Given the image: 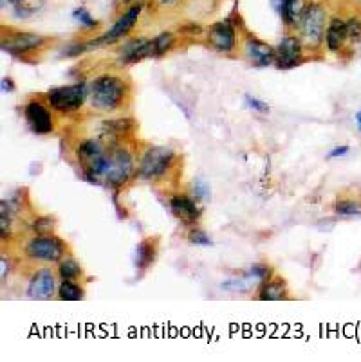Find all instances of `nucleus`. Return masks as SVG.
<instances>
[{"mask_svg":"<svg viewBox=\"0 0 361 362\" xmlns=\"http://www.w3.org/2000/svg\"><path fill=\"white\" fill-rule=\"evenodd\" d=\"M127 94V82L116 74H102V76L94 77L89 87L90 105L99 112H116L118 108H121Z\"/></svg>","mask_w":361,"mask_h":362,"instance_id":"nucleus-1","label":"nucleus"},{"mask_svg":"<svg viewBox=\"0 0 361 362\" xmlns=\"http://www.w3.org/2000/svg\"><path fill=\"white\" fill-rule=\"evenodd\" d=\"M76 157H78V163L82 164L85 179L90 182H98L99 177L103 179V175H105L109 159H111V151L103 146L102 141H98V139H85L76 148Z\"/></svg>","mask_w":361,"mask_h":362,"instance_id":"nucleus-2","label":"nucleus"},{"mask_svg":"<svg viewBox=\"0 0 361 362\" xmlns=\"http://www.w3.org/2000/svg\"><path fill=\"white\" fill-rule=\"evenodd\" d=\"M87 96H89V90H87L85 83L54 87L45 94L51 108L56 110V112H62V114H71V112H76V110L82 108Z\"/></svg>","mask_w":361,"mask_h":362,"instance_id":"nucleus-3","label":"nucleus"},{"mask_svg":"<svg viewBox=\"0 0 361 362\" xmlns=\"http://www.w3.org/2000/svg\"><path fill=\"white\" fill-rule=\"evenodd\" d=\"M141 11H143V4H141V2H137V4H132L130 8H128L127 11H125L123 15H121V17L114 22V25L109 29L107 33L102 35V37H98L96 40H90V42H85V44H83V49H85V53L87 51L98 49V47H102V45L114 44V42H118L119 38H123L125 35H127L135 24H137V18L141 17Z\"/></svg>","mask_w":361,"mask_h":362,"instance_id":"nucleus-4","label":"nucleus"},{"mask_svg":"<svg viewBox=\"0 0 361 362\" xmlns=\"http://www.w3.org/2000/svg\"><path fill=\"white\" fill-rule=\"evenodd\" d=\"M176 155L170 148H148L140 161L137 175L145 180H157L166 175Z\"/></svg>","mask_w":361,"mask_h":362,"instance_id":"nucleus-5","label":"nucleus"},{"mask_svg":"<svg viewBox=\"0 0 361 362\" xmlns=\"http://www.w3.org/2000/svg\"><path fill=\"white\" fill-rule=\"evenodd\" d=\"M24 253L29 260L56 263V261L62 260L63 253H66V244L56 236L38 235L25 244Z\"/></svg>","mask_w":361,"mask_h":362,"instance_id":"nucleus-6","label":"nucleus"},{"mask_svg":"<svg viewBox=\"0 0 361 362\" xmlns=\"http://www.w3.org/2000/svg\"><path fill=\"white\" fill-rule=\"evenodd\" d=\"M325 20H327V13L320 4L305 6L298 22L300 35L305 44L311 47L322 44V40L325 38Z\"/></svg>","mask_w":361,"mask_h":362,"instance_id":"nucleus-7","label":"nucleus"},{"mask_svg":"<svg viewBox=\"0 0 361 362\" xmlns=\"http://www.w3.org/2000/svg\"><path fill=\"white\" fill-rule=\"evenodd\" d=\"M134 173V161L132 155L123 148H116L111 151V159H109V166L105 170V184L111 187L123 186Z\"/></svg>","mask_w":361,"mask_h":362,"instance_id":"nucleus-8","label":"nucleus"},{"mask_svg":"<svg viewBox=\"0 0 361 362\" xmlns=\"http://www.w3.org/2000/svg\"><path fill=\"white\" fill-rule=\"evenodd\" d=\"M275 61L280 69H293L296 65H302L304 61L302 40L296 37L282 38L275 49Z\"/></svg>","mask_w":361,"mask_h":362,"instance_id":"nucleus-9","label":"nucleus"},{"mask_svg":"<svg viewBox=\"0 0 361 362\" xmlns=\"http://www.w3.org/2000/svg\"><path fill=\"white\" fill-rule=\"evenodd\" d=\"M56 292V280L51 269H38L29 277L27 283V296L37 301L51 299Z\"/></svg>","mask_w":361,"mask_h":362,"instance_id":"nucleus-10","label":"nucleus"},{"mask_svg":"<svg viewBox=\"0 0 361 362\" xmlns=\"http://www.w3.org/2000/svg\"><path fill=\"white\" fill-rule=\"evenodd\" d=\"M24 114L29 128L37 135H45L53 132V118H51L49 110L45 108L44 103L37 101V99L29 101L24 108Z\"/></svg>","mask_w":361,"mask_h":362,"instance_id":"nucleus-11","label":"nucleus"},{"mask_svg":"<svg viewBox=\"0 0 361 362\" xmlns=\"http://www.w3.org/2000/svg\"><path fill=\"white\" fill-rule=\"evenodd\" d=\"M209 44L214 45L219 53H231L235 49L237 38H235V29L230 20H221L209 25L208 29Z\"/></svg>","mask_w":361,"mask_h":362,"instance_id":"nucleus-12","label":"nucleus"},{"mask_svg":"<svg viewBox=\"0 0 361 362\" xmlns=\"http://www.w3.org/2000/svg\"><path fill=\"white\" fill-rule=\"evenodd\" d=\"M154 56V44L147 38H134L119 49V65H132L145 58Z\"/></svg>","mask_w":361,"mask_h":362,"instance_id":"nucleus-13","label":"nucleus"},{"mask_svg":"<svg viewBox=\"0 0 361 362\" xmlns=\"http://www.w3.org/2000/svg\"><path fill=\"white\" fill-rule=\"evenodd\" d=\"M45 44V38L37 33H15L2 40V49L13 54H25Z\"/></svg>","mask_w":361,"mask_h":362,"instance_id":"nucleus-14","label":"nucleus"},{"mask_svg":"<svg viewBox=\"0 0 361 362\" xmlns=\"http://www.w3.org/2000/svg\"><path fill=\"white\" fill-rule=\"evenodd\" d=\"M170 209L176 215V218H179L186 225L195 224L199 216H201V209H199L197 204L193 202L190 196L185 195L172 196V200H170Z\"/></svg>","mask_w":361,"mask_h":362,"instance_id":"nucleus-15","label":"nucleus"},{"mask_svg":"<svg viewBox=\"0 0 361 362\" xmlns=\"http://www.w3.org/2000/svg\"><path fill=\"white\" fill-rule=\"evenodd\" d=\"M246 54L250 56V60L253 61L255 65L259 67H267L275 61V49L271 47L269 44L262 40H257V38H247L246 45Z\"/></svg>","mask_w":361,"mask_h":362,"instance_id":"nucleus-16","label":"nucleus"},{"mask_svg":"<svg viewBox=\"0 0 361 362\" xmlns=\"http://www.w3.org/2000/svg\"><path fill=\"white\" fill-rule=\"evenodd\" d=\"M345 40H349L347 37V22L343 18H331L329 20L327 29H325V45L331 53H336L343 47Z\"/></svg>","mask_w":361,"mask_h":362,"instance_id":"nucleus-17","label":"nucleus"},{"mask_svg":"<svg viewBox=\"0 0 361 362\" xmlns=\"http://www.w3.org/2000/svg\"><path fill=\"white\" fill-rule=\"evenodd\" d=\"M276 8H279L283 24L296 25L300 22L302 13H304L305 4H304V0H288V2L276 4Z\"/></svg>","mask_w":361,"mask_h":362,"instance_id":"nucleus-18","label":"nucleus"},{"mask_svg":"<svg viewBox=\"0 0 361 362\" xmlns=\"http://www.w3.org/2000/svg\"><path fill=\"white\" fill-rule=\"evenodd\" d=\"M156 260V242L143 240L137 244L134 253V265L137 269H147Z\"/></svg>","mask_w":361,"mask_h":362,"instance_id":"nucleus-19","label":"nucleus"},{"mask_svg":"<svg viewBox=\"0 0 361 362\" xmlns=\"http://www.w3.org/2000/svg\"><path fill=\"white\" fill-rule=\"evenodd\" d=\"M288 297V289L282 280L276 281H264L262 289L259 292L260 301H280Z\"/></svg>","mask_w":361,"mask_h":362,"instance_id":"nucleus-20","label":"nucleus"},{"mask_svg":"<svg viewBox=\"0 0 361 362\" xmlns=\"http://www.w3.org/2000/svg\"><path fill=\"white\" fill-rule=\"evenodd\" d=\"M132 130H134L132 119H107L102 125L103 135H109V137H123Z\"/></svg>","mask_w":361,"mask_h":362,"instance_id":"nucleus-21","label":"nucleus"},{"mask_svg":"<svg viewBox=\"0 0 361 362\" xmlns=\"http://www.w3.org/2000/svg\"><path fill=\"white\" fill-rule=\"evenodd\" d=\"M58 297L62 301H80V299H83V289L74 281L62 280V283L58 287Z\"/></svg>","mask_w":361,"mask_h":362,"instance_id":"nucleus-22","label":"nucleus"},{"mask_svg":"<svg viewBox=\"0 0 361 362\" xmlns=\"http://www.w3.org/2000/svg\"><path fill=\"white\" fill-rule=\"evenodd\" d=\"M334 213L338 216H347V218H354V216H361V204L350 199H341L334 204Z\"/></svg>","mask_w":361,"mask_h":362,"instance_id":"nucleus-23","label":"nucleus"},{"mask_svg":"<svg viewBox=\"0 0 361 362\" xmlns=\"http://www.w3.org/2000/svg\"><path fill=\"white\" fill-rule=\"evenodd\" d=\"M58 276H60V280H78V277L82 276V267H80L78 261L73 260V258L63 260L58 265Z\"/></svg>","mask_w":361,"mask_h":362,"instance_id":"nucleus-24","label":"nucleus"},{"mask_svg":"<svg viewBox=\"0 0 361 362\" xmlns=\"http://www.w3.org/2000/svg\"><path fill=\"white\" fill-rule=\"evenodd\" d=\"M152 44H154V58L161 56V54H164L166 51L170 49V47H172L173 35L172 33L157 35V37L152 40Z\"/></svg>","mask_w":361,"mask_h":362,"instance_id":"nucleus-25","label":"nucleus"},{"mask_svg":"<svg viewBox=\"0 0 361 362\" xmlns=\"http://www.w3.org/2000/svg\"><path fill=\"white\" fill-rule=\"evenodd\" d=\"M73 18L76 22H80L82 25H85V27L92 29V27H98V20H96L92 15H90L89 11H87L85 8H78V9H74L73 11Z\"/></svg>","mask_w":361,"mask_h":362,"instance_id":"nucleus-26","label":"nucleus"},{"mask_svg":"<svg viewBox=\"0 0 361 362\" xmlns=\"http://www.w3.org/2000/svg\"><path fill=\"white\" fill-rule=\"evenodd\" d=\"M188 240L192 245H201V247H212L214 245V242L209 240V236L202 229H192L188 235Z\"/></svg>","mask_w":361,"mask_h":362,"instance_id":"nucleus-27","label":"nucleus"},{"mask_svg":"<svg viewBox=\"0 0 361 362\" xmlns=\"http://www.w3.org/2000/svg\"><path fill=\"white\" fill-rule=\"evenodd\" d=\"M244 103H246V106L250 110H253V112H269V105H267L266 101H262V99L255 98V96H250V94H246V98H244Z\"/></svg>","mask_w":361,"mask_h":362,"instance_id":"nucleus-28","label":"nucleus"},{"mask_svg":"<svg viewBox=\"0 0 361 362\" xmlns=\"http://www.w3.org/2000/svg\"><path fill=\"white\" fill-rule=\"evenodd\" d=\"M347 37H349V40H361L360 18H349V20H347Z\"/></svg>","mask_w":361,"mask_h":362,"instance_id":"nucleus-29","label":"nucleus"},{"mask_svg":"<svg viewBox=\"0 0 361 362\" xmlns=\"http://www.w3.org/2000/svg\"><path fill=\"white\" fill-rule=\"evenodd\" d=\"M193 193H195V196L201 200H206L209 196V186L206 184L204 179H195L193 180Z\"/></svg>","mask_w":361,"mask_h":362,"instance_id":"nucleus-30","label":"nucleus"},{"mask_svg":"<svg viewBox=\"0 0 361 362\" xmlns=\"http://www.w3.org/2000/svg\"><path fill=\"white\" fill-rule=\"evenodd\" d=\"M53 225H54V222H53V218H49V216H44V218L35 220V229H37L38 235H47V232H51Z\"/></svg>","mask_w":361,"mask_h":362,"instance_id":"nucleus-31","label":"nucleus"},{"mask_svg":"<svg viewBox=\"0 0 361 362\" xmlns=\"http://www.w3.org/2000/svg\"><path fill=\"white\" fill-rule=\"evenodd\" d=\"M349 151H350V146H347V144H341V146H336L329 151L327 159H340V157H345V155L349 154Z\"/></svg>","mask_w":361,"mask_h":362,"instance_id":"nucleus-32","label":"nucleus"},{"mask_svg":"<svg viewBox=\"0 0 361 362\" xmlns=\"http://www.w3.org/2000/svg\"><path fill=\"white\" fill-rule=\"evenodd\" d=\"M9 225H11L9 215L6 216V213L2 211V218H0V235H2V240L9 238Z\"/></svg>","mask_w":361,"mask_h":362,"instance_id":"nucleus-33","label":"nucleus"},{"mask_svg":"<svg viewBox=\"0 0 361 362\" xmlns=\"http://www.w3.org/2000/svg\"><path fill=\"white\" fill-rule=\"evenodd\" d=\"M0 269H2V273H0V277H2V281H6V277H8V273H9V261L6 260L4 256L0 258Z\"/></svg>","mask_w":361,"mask_h":362,"instance_id":"nucleus-34","label":"nucleus"},{"mask_svg":"<svg viewBox=\"0 0 361 362\" xmlns=\"http://www.w3.org/2000/svg\"><path fill=\"white\" fill-rule=\"evenodd\" d=\"M0 87H2V92H13V90H15V85H13V82L9 77H2Z\"/></svg>","mask_w":361,"mask_h":362,"instance_id":"nucleus-35","label":"nucleus"},{"mask_svg":"<svg viewBox=\"0 0 361 362\" xmlns=\"http://www.w3.org/2000/svg\"><path fill=\"white\" fill-rule=\"evenodd\" d=\"M25 2H27V0H2V4H9V6H13V8H15V6H20V4H25Z\"/></svg>","mask_w":361,"mask_h":362,"instance_id":"nucleus-36","label":"nucleus"},{"mask_svg":"<svg viewBox=\"0 0 361 362\" xmlns=\"http://www.w3.org/2000/svg\"><path fill=\"white\" fill-rule=\"evenodd\" d=\"M354 121H356V127H357V130L361 132V110H360V112H357V114H356V118H354Z\"/></svg>","mask_w":361,"mask_h":362,"instance_id":"nucleus-37","label":"nucleus"},{"mask_svg":"<svg viewBox=\"0 0 361 362\" xmlns=\"http://www.w3.org/2000/svg\"><path fill=\"white\" fill-rule=\"evenodd\" d=\"M163 4H172V2H176V0H161Z\"/></svg>","mask_w":361,"mask_h":362,"instance_id":"nucleus-38","label":"nucleus"},{"mask_svg":"<svg viewBox=\"0 0 361 362\" xmlns=\"http://www.w3.org/2000/svg\"><path fill=\"white\" fill-rule=\"evenodd\" d=\"M276 4H282V2H288V0H275Z\"/></svg>","mask_w":361,"mask_h":362,"instance_id":"nucleus-39","label":"nucleus"},{"mask_svg":"<svg viewBox=\"0 0 361 362\" xmlns=\"http://www.w3.org/2000/svg\"><path fill=\"white\" fill-rule=\"evenodd\" d=\"M123 2H127V4H128V2H134V0H123Z\"/></svg>","mask_w":361,"mask_h":362,"instance_id":"nucleus-40","label":"nucleus"}]
</instances>
